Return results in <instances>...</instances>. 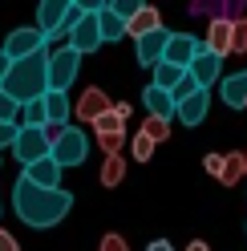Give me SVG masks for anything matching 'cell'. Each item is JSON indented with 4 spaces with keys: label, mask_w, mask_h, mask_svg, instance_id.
Instances as JSON below:
<instances>
[{
    "label": "cell",
    "mask_w": 247,
    "mask_h": 251,
    "mask_svg": "<svg viewBox=\"0 0 247 251\" xmlns=\"http://www.w3.org/2000/svg\"><path fill=\"white\" fill-rule=\"evenodd\" d=\"M142 134L150 138L154 146H158V142H166V138H171V122H166V118H142Z\"/></svg>",
    "instance_id": "obj_23"
},
{
    "label": "cell",
    "mask_w": 247,
    "mask_h": 251,
    "mask_svg": "<svg viewBox=\"0 0 247 251\" xmlns=\"http://www.w3.org/2000/svg\"><path fill=\"white\" fill-rule=\"evenodd\" d=\"M25 178L33 186H45V191H61V166L53 158H41L33 166H25Z\"/></svg>",
    "instance_id": "obj_17"
},
{
    "label": "cell",
    "mask_w": 247,
    "mask_h": 251,
    "mask_svg": "<svg viewBox=\"0 0 247 251\" xmlns=\"http://www.w3.org/2000/svg\"><path fill=\"white\" fill-rule=\"evenodd\" d=\"M0 251H21V243L12 239V231H4V227H0Z\"/></svg>",
    "instance_id": "obj_31"
},
{
    "label": "cell",
    "mask_w": 247,
    "mask_h": 251,
    "mask_svg": "<svg viewBox=\"0 0 247 251\" xmlns=\"http://www.w3.org/2000/svg\"><path fill=\"white\" fill-rule=\"evenodd\" d=\"M12 211L25 227H57L61 219L73 211V195L69 191H45V186H33L25 175L12 182Z\"/></svg>",
    "instance_id": "obj_1"
},
{
    "label": "cell",
    "mask_w": 247,
    "mask_h": 251,
    "mask_svg": "<svg viewBox=\"0 0 247 251\" xmlns=\"http://www.w3.org/2000/svg\"><path fill=\"white\" fill-rule=\"evenodd\" d=\"M130 154H134L138 162H150V158H154V142H150V138H146L142 130L134 134V142H130Z\"/></svg>",
    "instance_id": "obj_25"
},
{
    "label": "cell",
    "mask_w": 247,
    "mask_h": 251,
    "mask_svg": "<svg viewBox=\"0 0 247 251\" xmlns=\"http://www.w3.org/2000/svg\"><path fill=\"white\" fill-rule=\"evenodd\" d=\"M187 73H191V81H195L198 89H211V85H219V81H223V57H215V53L203 49V53L191 61V69H187Z\"/></svg>",
    "instance_id": "obj_8"
},
{
    "label": "cell",
    "mask_w": 247,
    "mask_h": 251,
    "mask_svg": "<svg viewBox=\"0 0 247 251\" xmlns=\"http://www.w3.org/2000/svg\"><path fill=\"white\" fill-rule=\"evenodd\" d=\"M94 12H98V28H101V41H122L126 37V21L118 17V12L110 8V4H94Z\"/></svg>",
    "instance_id": "obj_19"
},
{
    "label": "cell",
    "mask_w": 247,
    "mask_h": 251,
    "mask_svg": "<svg viewBox=\"0 0 247 251\" xmlns=\"http://www.w3.org/2000/svg\"><path fill=\"white\" fill-rule=\"evenodd\" d=\"M110 109H114V105H110V98H105L98 85H89L81 98H77V122H89V126H94L98 118L110 114Z\"/></svg>",
    "instance_id": "obj_13"
},
{
    "label": "cell",
    "mask_w": 247,
    "mask_h": 251,
    "mask_svg": "<svg viewBox=\"0 0 247 251\" xmlns=\"http://www.w3.org/2000/svg\"><path fill=\"white\" fill-rule=\"evenodd\" d=\"M142 105H146V118H166V122H171L174 118V98H171V93H166V89H158V85H146L142 89Z\"/></svg>",
    "instance_id": "obj_16"
},
{
    "label": "cell",
    "mask_w": 247,
    "mask_h": 251,
    "mask_svg": "<svg viewBox=\"0 0 247 251\" xmlns=\"http://www.w3.org/2000/svg\"><path fill=\"white\" fill-rule=\"evenodd\" d=\"M17 105H33V101H45L49 93V53H37V57H25V61H12V69L4 77V85Z\"/></svg>",
    "instance_id": "obj_2"
},
{
    "label": "cell",
    "mask_w": 247,
    "mask_h": 251,
    "mask_svg": "<svg viewBox=\"0 0 247 251\" xmlns=\"http://www.w3.org/2000/svg\"><path fill=\"white\" fill-rule=\"evenodd\" d=\"M166 45H171V28H158V33H150L138 41V65L142 69H154L166 61Z\"/></svg>",
    "instance_id": "obj_11"
},
{
    "label": "cell",
    "mask_w": 247,
    "mask_h": 251,
    "mask_svg": "<svg viewBox=\"0 0 247 251\" xmlns=\"http://www.w3.org/2000/svg\"><path fill=\"white\" fill-rule=\"evenodd\" d=\"M12 154H17L21 166H33L41 158H49L53 154V130L49 126H21L17 142H12Z\"/></svg>",
    "instance_id": "obj_3"
},
{
    "label": "cell",
    "mask_w": 247,
    "mask_h": 251,
    "mask_svg": "<svg viewBox=\"0 0 247 251\" xmlns=\"http://www.w3.org/2000/svg\"><path fill=\"white\" fill-rule=\"evenodd\" d=\"M94 130H98V138H118V134H126V118H122L118 109H110L105 118L94 122Z\"/></svg>",
    "instance_id": "obj_22"
},
{
    "label": "cell",
    "mask_w": 247,
    "mask_h": 251,
    "mask_svg": "<svg viewBox=\"0 0 247 251\" xmlns=\"http://www.w3.org/2000/svg\"><path fill=\"white\" fill-rule=\"evenodd\" d=\"M77 69H81V57H77L69 45L49 49V89L53 93H69V85L77 81Z\"/></svg>",
    "instance_id": "obj_5"
},
{
    "label": "cell",
    "mask_w": 247,
    "mask_h": 251,
    "mask_svg": "<svg viewBox=\"0 0 247 251\" xmlns=\"http://www.w3.org/2000/svg\"><path fill=\"white\" fill-rule=\"evenodd\" d=\"M203 53V41L195 33H171V45H166V61L178 69H191V61Z\"/></svg>",
    "instance_id": "obj_9"
},
{
    "label": "cell",
    "mask_w": 247,
    "mask_h": 251,
    "mask_svg": "<svg viewBox=\"0 0 247 251\" xmlns=\"http://www.w3.org/2000/svg\"><path fill=\"white\" fill-rule=\"evenodd\" d=\"M187 251H211V247H207V239H191V243H187Z\"/></svg>",
    "instance_id": "obj_34"
},
{
    "label": "cell",
    "mask_w": 247,
    "mask_h": 251,
    "mask_svg": "<svg viewBox=\"0 0 247 251\" xmlns=\"http://www.w3.org/2000/svg\"><path fill=\"white\" fill-rule=\"evenodd\" d=\"M150 73H154V81H150V85H158V89H166V93H174V89L182 85V77H187V69L171 65V61H162V65H154Z\"/></svg>",
    "instance_id": "obj_20"
},
{
    "label": "cell",
    "mask_w": 247,
    "mask_h": 251,
    "mask_svg": "<svg viewBox=\"0 0 247 251\" xmlns=\"http://www.w3.org/2000/svg\"><path fill=\"white\" fill-rule=\"evenodd\" d=\"M203 166H207V175H215V178H219V175H223V154H207V158H203Z\"/></svg>",
    "instance_id": "obj_30"
},
{
    "label": "cell",
    "mask_w": 247,
    "mask_h": 251,
    "mask_svg": "<svg viewBox=\"0 0 247 251\" xmlns=\"http://www.w3.org/2000/svg\"><path fill=\"white\" fill-rule=\"evenodd\" d=\"M239 178H247L243 150H235V154H223V175H219V182H223V186H235Z\"/></svg>",
    "instance_id": "obj_21"
},
{
    "label": "cell",
    "mask_w": 247,
    "mask_h": 251,
    "mask_svg": "<svg viewBox=\"0 0 247 251\" xmlns=\"http://www.w3.org/2000/svg\"><path fill=\"white\" fill-rule=\"evenodd\" d=\"M17 134H21V126H8V122H0V150L17 142Z\"/></svg>",
    "instance_id": "obj_28"
},
{
    "label": "cell",
    "mask_w": 247,
    "mask_h": 251,
    "mask_svg": "<svg viewBox=\"0 0 247 251\" xmlns=\"http://www.w3.org/2000/svg\"><path fill=\"white\" fill-rule=\"evenodd\" d=\"M49 158L61 166V170H69V166H81L89 158V138L77 130V126H65V130H57L53 134V154Z\"/></svg>",
    "instance_id": "obj_4"
},
{
    "label": "cell",
    "mask_w": 247,
    "mask_h": 251,
    "mask_svg": "<svg viewBox=\"0 0 247 251\" xmlns=\"http://www.w3.org/2000/svg\"><path fill=\"white\" fill-rule=\"evenodd\" d=\"M243 166H247V150H243Z\"/></svg>",
    "instance_id": "obj_35"
},
{
    "label": "cell",
    "mask_w": 247,
    "mask_h": 251,
    "mask_svg": "<svg viewBox=\"0 0 247 251\" xmlns=\"http://www.w3.org/2000/svg\"><path fill=\"white\" fill-rule=\"evenodd\" d=\"M98 251H130V247H126V239H122V235H114V231H110V235L101 239V247H98Z\"/></svg>",
    "instance_id": "obj_29"
},
{
    "label": "cell",
    "mask_w": 247,
    "mask_h": 251,
    "mask_svg": "<svg viewBox=\"0 0 247 251\" xmlns=\"http://www.w3.org/2000/svg\"><path fill=\"white\" fill-rule=\"evenodd\" d=\"M17 118H21V105L12 101V98H8L4 89H0V122H8V126H21Z\"/></svg>",
    "instance_id": "obj_26"
},
{
    "label": "cell",
    "mask_w": 247,
    "mask_h": 251,
    "mask_svg": "<svg viewBox=\"0 0 247 251\" xmlns=\"http://www.w3.org/2000/svg\"><path fill=\"white\" fill-rule=\"evenodd\" d=\"M0 166H4V158H0Z\"/></svg>",
    "instance_id": "obj_36"
},
{
    "label": "cell",
    "mask_w": 247,
    "mask_h": 251,
    "mask_svg": "<svg viewBox=\"0 0 247 251\" xmlns=\"http://www.w3.org/2000/svg\"><path fill=\"white\" fill-rule=\"evenodd\" d=\"M8 69H12V61H8V53L0 49V85H4V77H8Z\"/></svg>",
    "instance_id": "obj_32"
},
{
    "label": "cell",
    "mask_w": 247,
    "mask_h": 251,
    "mask_svg": "<svg viewBox=\"0 0 247 251\" xmlns=\"http://www.w3.org/2000/svg\"><path fill=\"white\" fill-rule=\"evenodd\" d=\"M98 45H101V28H98V12H94V4H89V12L69 28V49L81 57V53H98Z\"/></svg>",
    "instance_id": "obj_7"
},
{
    "label": "cell",
    "mask_w": 247,
    "mask_h": 251,
    "mask_svg": "<svg viewBox=\"0 0 247 251\" xmlns=\"http://www.w3.org/2000/svg\"><path fill=\"white\" fill-rule=\"evenodd\" d=\"M211 114V89H198V93H191L187 101H178V109H174V118L182 122V126H198Z\"/></svg>",
    "instance_id": "obj_14"
},
{
    "label": "cell",
    "mask_w": 247,
    "mask_h": 251,
    "mask_svg": "<svg viewBox=\"0 0 247 251\" xmlns=\"http://www.w3.org/2000/svg\"><path fill=\"white\" fill-rule=\"evenodd\" d=\"M231 41H235V21L215 17V21L207 25V41H203V49L215 53V57H231Z\"/></svg>",
    "instance_id": "obj_10"
},
{
    "label": "cell",
    "mask_w": 247,
    "mask_h": 251,
    "mask_svg": "<svg viewBox=\"0 0 247 251\" xmlns=\"http://www.w3.org/2000/svg\"><path fill=\"white\" fill-rule=\"evenodd\" d=\"M231 53H247V21H235V41H231Z\"/></svg>",
    "instance_id": "obj_27"
},
{
    "label": "cell",
    "mask_w": 247,
    "mask_h": 251,
    "mask_svg": "<svg viewBox=\"0 0 247 251\" xmlns=\"http://www.w3.org/2000/svg\"><path fill=\"white\" fill-rule=\"evenodd\" d=\"M146 251H174V243H166V239H154Z\"/></svg>",
    "instance_id": "obj_33"
},
{
    "label": "cell",
    "mask_w": 247,
    "mask_h": 251,
    "mask_svg": "<svg viewBox=\"0 0 247 251\" xmlns=\"http://www.w3.org/2000/svg\"><path fill=\"white\" fill-rule=\"evenodd\" d=\"M219 98H223V105H231V109H247V69L223 77V81H219Z\"/></svg>",
    "instance_id": "obj_15"
},
{
    "label": "cell",
    "mask_w": 247,
    "mask_h": 251,
    "mask_svg": "<svg viewBox=\"0 0 247 251\" xmlns=\"http://www.w3.org/2000/svg\"><path fill=\"white\" fill-rule=\"evenodd\" d=\"M158 28H162V12L154 8V4H142V12L126 25V37L142 41V37H150V33H158Z\"/></svg>",
    "instance_id": "obj_18"
},
{
    "label": "cell",
    "mask_w": 247,
    "mask_h": 251,
    "mask_svg": "<svg viewBox=\"0 0 247 251\" xmlns=\"http://www.w3.org/2000/svg\"><path fill=\"white\" fill-rule=\"evenodd\" d=\"M0 49L8 53V61H25V57H37V53H49V37L41 33V28H12V33L4 37V45Z\"/></svg>",
    "instance_id": "obj_6"
},
{
    "label": "cell",
    "mask_w": 247,
    "mask_h": 251,
    "mask_svg": "<svg viewBox=\"0 0 247 251\" xmlns=\"http://www.w3.org/2000/svg\"><path fill=\"white\" fill-rule=\"evenodd\" d=\"M45 126H49V130L57 134V130H65L69 126V118H73V105H69V93H45Z\"/></svg>",
    "instance_id": "obj_12"
},
{
    "label": "cell",
    "mask_w": 247,
    "mask_h": 251,
    "mask_svg": "<svg viewBox=\"0 0 247 251\" xmlns=\"http://www.w3.org/2000/svg\"><path fill=\"white\" fill-rule=\"evenodd\" d=\"M122 175H126V162H122V154H118V158H105V162H101V186H118Z\"/></svg>",
    "instance_id": "obj_24"
}]
</instances>
